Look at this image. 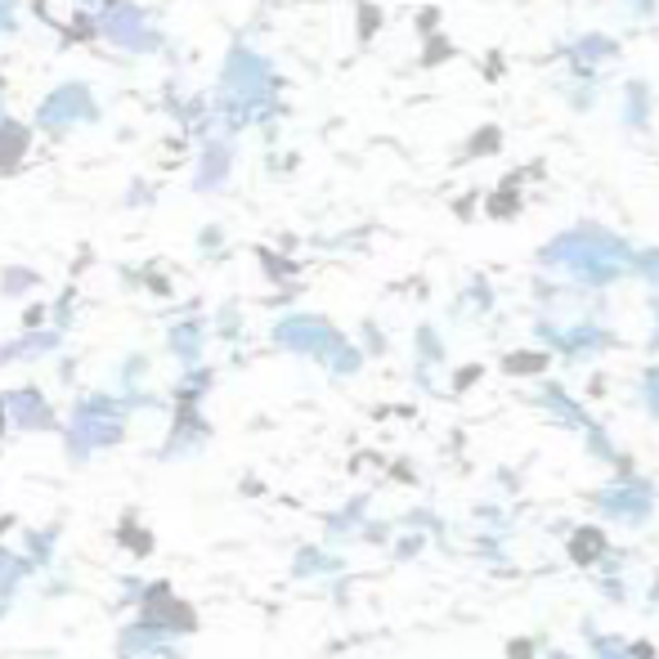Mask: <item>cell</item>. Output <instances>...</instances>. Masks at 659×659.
Returning <instances> with one entry per match:
<instances>
[{
    "mask_svg": "<svg viewBox=\"0 0 659 659\" xmlns=\"http://www.w3.org/2000/svg\"><path fill=\"white\" fill-rule=\"evenodd\" d=\"M90 121H99V104L86 82H63L36 104V126L45 136H68V130L90 126Z\"/></svg>",
    "mask_w": 659,
    "mask_h": 659,
    "instance_id": "1",
    "label": "cell"
},
{
    "mask_svg": "<svg viewBox=\"0 0 659 659\" xmlns=\"http://www.w3.org/2000/svg\"><path fill=\"white\" fill-rule=\"evenodd\" d=\"M95 32L126 54H153L162 45V32L149 23V14L136 6V0H112V6L95 19Z\"/></svg>",
    "mask_w": 659,
    "mask_h": 659,
    "instance_id": "2",
    "label": "cell"
},
{
    "mask_svg": "<svg viewBox=\"0 0 659 659\" xmlns=\"http://www.w3.org/2000/svg\"><path fill=\"white\" fill-rule=\"evenodd\" d=\"M229 162H234V149H229L225 140H212V144H203V153H197V171H193V184H197V193H212V188H220V184H225V175H229Z\"/></svg>",
    "mask_w": 659,
    "mask_h": 659,
    "instance_id": "3",
    "label": "cell"
},
{
    "mask_svg": "<svg viewBox=\"0 0 659 659\" xmlns=\"http://www.w3.org/2000/svg\"><path fill=\"white\" fill-rule=\"evenodd\" d=\"M28 149H32V130L23 121H14V117H0V171L23 166Z\"/></svg>",
    "mask_w": 659,
    "mask_h": 659,
    "instance_id": "4",
    "label": "cell"
},
{
    "mask_svg": "<svg viewBox=\"0 0 659 659\" xmlns=\"http://www.w3.org/2000/svg\"><path fill=\"white\" fill-rule=\"evenodd\" d=\"M19 28V14H14V0H0V36H10Z\"/></svg>",
    "mask_w": 659,
    "mask_h": 659,
    "instance_id": "5",
    "label": "cell"
},
{
    "mask_svg": "<svg viewBox=\"0 0 659 659\" xmlns=\"http://www.w3.org/2000/svg\"><path fill=\"white\" fill-rule=\"evenodd\" d=\"M0 117H6V95H0Z\"/></svg>",
    "mask_w": 659,
    "mask_h": 659,
    "instance_id": "6",
    "label": "cell"
}]
</instances>
